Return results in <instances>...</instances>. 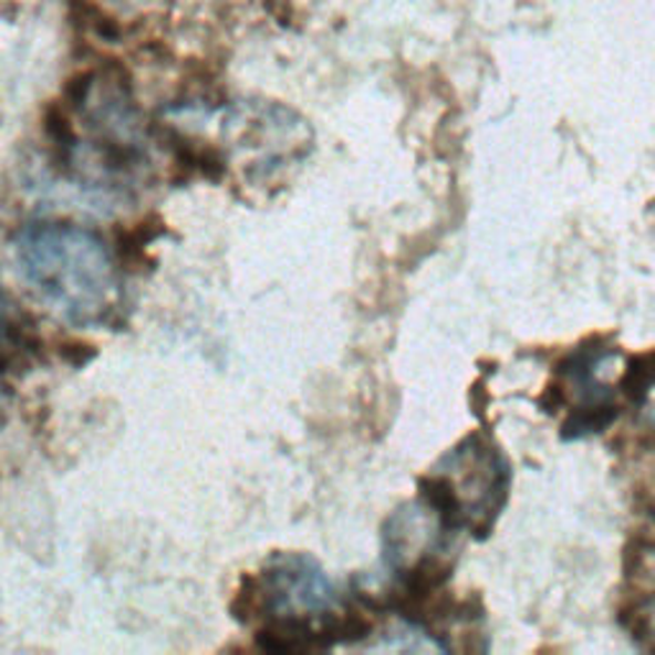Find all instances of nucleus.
<instances>
[{
    "label": "nucleus",
    "instance_id": "5",
    "mask_svg": "<svg viewBox=\"0 0 655 655\" xmlns=\"http://www.w3.org/2000/svg\"><path fill=\"white\" fill-rule=\"evenodd\" d=\"M60 356H62L67 364H72V366H85L87 362H93L95 349L90 346V343L70 341V343H64V346L60 349Z\"/></svg>",
    "mask_w": 655,
    "mask_h": 655
},
{
    "label": "nucleus",
    "instance_id": "2",
    "mask_svg": "<svg viewBox=\"0 0 655 655\" xmlns=\"http://www.w3.org/2000/svg\"><path fill=\"white\" fill-rule=\"evenodd\" d=\"M438 471L446 474L464 507L466 530L485 540L507 505L510 466L485 433H471L440 458Z\"/></svg>",
    "mask_w": 655,
    "mask_h": 655
},
{
    "label": "nucleus",
    "instance_id": "1",
    "mask_svg": "<svg viewBox=\"0 0 655 655\" xmlns=\"http://www.w3.org/2000/svg\"><path fill=\"white\" fill-rule=\"evenodd\" d=\"M19 274L75 325L111 323L118 310L116 261L101 236L77 223L34 220L13 236Z\"/></svg>",
    "mask_w": 655,
    "mask_h": 655
},
{
    "label": "nucleus",
    "instance_id": "4",
    "mask_svg": "<svg viewBox=\"0 0 655 655\" xmlns=\"http://www.w3.org/2000/svg\"><path fill=\"white\" fill-rule=\"evenodd\" d=\"M167 231L164 228V220L157 216H152L144 223H138L136 228H128L118 236V257L121 261H126L131 269H138L146 261V246H149L154 239Z\"/></svg>",
    "mask_w": 655,
    "mask_h": 655
},
{
    "label": "nucleus",
    "instance_id": "3",
    "mask_svg": "<svg viewBox=\"0 0 655 655\" xmlns=\"http://www.w3.org/2000/svg\"><path fill=\"white\" fill-rule=\"evenodd\" d=\"M264 617L321 622L339 610V594L313 555L274 553L264 563Z\"/></svg>",
    "mask_w": 655,
    "mask_h": 655
}]
</instances>
